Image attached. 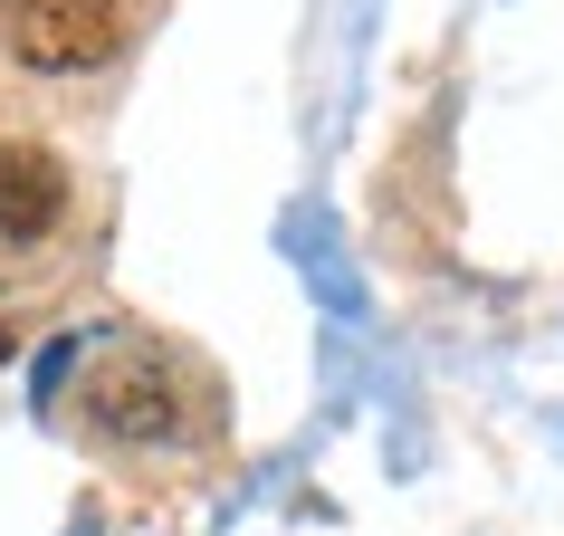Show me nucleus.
Wrapping results in <instances>:
<instances>
[{
  "label": "nucleus",
  "instance_id": "obj_3",
  "mask_svg": "<svg viewBox=\"0 0 564 536\" xmlns=\"http://www.w3.org/2000/svg\"><path fill=\"white\" fill-rule=\"evenodd\" d=\"M67 231V163L48 144H0V239L39 249Z\"/></svg>",
  "mask_w": 564,
  "mask_h": 536
},
{
  "label": "nucleus",
  "instance_id": "obj_4",
  "mask_svg": "<svg viewBox=\"0 0 564 536\" xmlns=\"http://www.w3.org/2000/svg\"><path fill=\"white\" fill-rule=\"evenodd\" d=\"M0 355H10V326H0Z\"/></svg>",
  "mask_w": 564,
  "mask_h": 536
},
{
  "label": "nucleus",
  "instance_id": "obj_1",
  "mask_svg": "<svg viewBox=\"0 0 564 536\" xmlns=\"http://www.w3.org/2000/svg\"><path fill=\"white\" fill-rule=\"evenodd\" d=\"M87 421L116 441H173L182 431V374L153 345H116L87 364Z\"/></svg>",
  "mask_w": 564,
  "mask_h": 536
},
{
  "label": "nucleus",
  "instance_id": "obj_2",
  "mask_svg": "<svg viewBox=\"0 0 564 536\" xmlns=\"http://www.w3.org/2000/svg\"><path fill=\"white\" fill-rule=\"evenodd\" d=\"M116 0H10V49L39 67V77H77V67L116 58Z\"/></svg>",
  "mask_w": 564,
  "mask_h": 536
}]
</instances>
